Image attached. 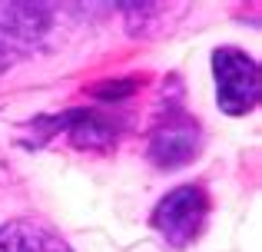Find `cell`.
Returning <instances> with one entry per match:
<instances>
[{
    "mask_svg": "<svg viewBox=\"0 0 262 252\" xmlns=\"http://www.w3.org/2000/svg\"><path fill=\"white\" fill-rule=\"evenodd\" d=\"M60 133L77 149H90V153H106L116 143V123L110 117H103L100 110H90V106H73V110H63V113L30 120L27 123V136L20 143L37 149Z\"/></svg>",
    "mask_w": 262,
    "mask_h": 252,
    "instance_id": "1",
    "label": "cell"
},
{
    "mask_svg": "<svg viewBox=\"0 0 262 252\" xmlns=\"http://www.w3.org/2000/svg\"><path fill=\"white\" fill-rule=\"evenodd\" d=\"M209 193L203 186H176L156 202L153 216H149V226L153 233L166 242L169 249H186L203 236L206 219H209Z\"/></svg>",
    "mask_w": 262,
    "mask_h": 252,
    "instance_id": "2",
    "label": "cell"
},
{
    "mask_svg": "<svg viewBox=\"0 0 262 252\" xmlns=\"http://www.w3.org/2000/svg\"><path fill=\"white\" fill-rule=\"evenodd\" d=\"M179 100L183 97L163 100V113H160V120H156L153 133H149V146H146L149 163H153L156 169H166V173L189 166L199 156V149H203L199 120L189 117Z\"/></svg>",
    "mask_w": 262,
    "mask_h": 252,
    "instance_id": "3",
    "label": "cell"
},
{
    "mask_svg": "<svg viewBox=\"0 0 262 252\" xmlns=\"http://www.w3.org/2000/svg\"><path fill=\"white\" fill-rule=\"evenodd\" d=\"M212 80H216V103L226 117H246L259 106L262 77L259 63L239 47L212 50Z\"/></svg>",
    "mask_w": 262,
    "mask_h": 252,
    "instance_id": "4",
    "label": "cell"
},
{
    "mask_svg": "<svg viewBox=\"0 0 262 252\" xmlns=\"http://www.w3.org/2000/svg\"><path fill=\"white\" fill-rule=\"evenodd\" d=\"M50 30V7L43 4H0V77L20 60L33 57Z\"/></svg>",
    "mask_w": 262,
    "mask_h": 252,
    "instance_id": "5",
    "label": "cell"
},
{
    "mask_svg": "<svg viewBox=\"0 0 262 252\" xmlns=\"http://www.w3.org/2000/svg\"><path fill=\"white\" fill-rule=\"evenodd\" d=\"M0 252H73V246L53 226L20 216L0 226Z\"/></svg>",
    "mask_w": 262,
    "mask_h": 252,
    "instance_id": "6",
    "label": "cell"
},
{
    "mask_svg": "<svg viewBox=\"0 0 262 252\" xmlns=\"http://www.w3.org/2000/svg\"><path fill=\"white\" fill-rule=\"evenodd\" d=\"M136 86H140V80H133V77H126V80H103V83H96L93 90H90V97L100 100V103H120V100L133 97Z\"/></svg>",
    "mask_w": 262,
    "mask_h": 252,
    "instance_id": "7",
    "label": "cell"
}]
</instances>
